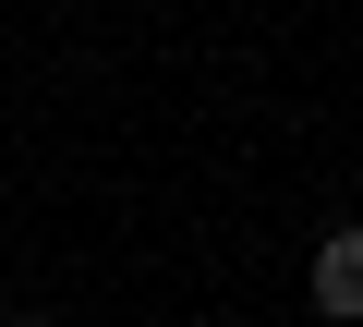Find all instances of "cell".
<instances>
[{
    "label": "cell",
    "mask_w": 363,
    "mask_h": 327,
    "mask_svg": "<svg viewBox=\"0 0 363 327\" xmlns=\"http://www.w3.org/2000/svg\"><path fill=\"white\" fill-rule=\"evenodd\" d=\"M0 327H61V315H0Z\"/></svg>",
    "instance_id": "obj_2"
},
{
    "label": "cell",
    "mask_w": 363,
    "mask_h": 327,
    "mask_svg": "<svg viewBox=\"0 0 363 327\" xmlns=\"http://www.w3.org/2000/svg\"><path fill=\"white\" fill-rule=\"evenodd\" d=\"M303 291H315V315H339V327H363V218H339V231L315 243V267H303Z\"/></svg>",
    "instance_id": "obj_1"
}]
</instances>
